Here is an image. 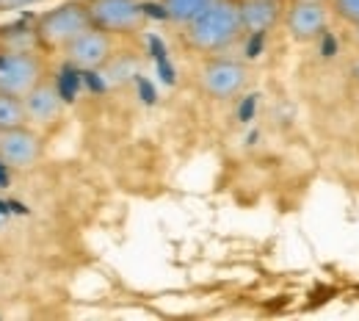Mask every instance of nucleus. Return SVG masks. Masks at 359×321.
Returning a JSON list of instances; mask_svg holds the SVG:
<instances>
[{
    "label": "nucleus",
    "mask_w": 359,
    "mask_h": 321,
    "mask_svg": "<svg viewBox=\"0 0 359 321\" xmlns=\"http://www.w3.org/2000/svg\"><path fill=\"white\" fill-rule=\"evenodd\" d=\"M241 37V0H213L202 14H196L188 25L180 28L182 45L202 58L222 55L238 45Z\"/></svg>",
    "instance_id": "f257e3e1"
},
{
    "label": "nucleus",
    "mask_w": 359,
    "mask_h": 321,
    "mask_svg": "<svg viewBox=\"0 0 359 321\" xmlns=\"http://www.w3.org/2000/svg\"><path fill=\"white\" fill-rule=\"evenodd\" d=\"M89 28L91 20L83 0H64V3L42 11L31 25L34 42L42 50H55V53H61L75 37H81Z\"/></svg>",
    "instance_id": "f03ea898"
},
{
    "label": "nucleus",
    "mask_w": 359,
    "mask_h": 321,
    "mask_svg": "<svg viewBox=\"0 0 359 321\" xmlns=\"http://www.w3.org/2000/svg\"><path fill=\"white\" fill-rule=\"evenodd\" d=\"M252 84V67L241 58H229L226 53L222 55H208L196 67V86L199 92L210 100L229 103L238 100Z\"/></svg>",
    "instance_id": "7ed1b4c3"
},
{
    "label": "nucleus",
    "mask_w": 359,
    "mask_h": 321,
    "mask_svg": "<svg viewBox=\"0 0 359 321\" xmlns=\"http://www.w3.org/2000/svg\"><path fill=\"white\" fill-rule=\"evenodd\" d=\"M47 75V58L34 47L6 45L0 53V92L25 97Z\"/></svg>",
    "instance_id": "20e7f679"
},
{
    "label": "nucleus",
    "mask_w": 359,
    "mask_h": 321,
    "mask_svg": "<svg viewBox=\"0 0 359 321\" xmlns=\"http://www.w3.org/2000/svg\"><path fill=\"white\" fill-rule=\"evenodd\" d=\"M89 11L91 28H100L111 37H133L147 22L144 0H83Z\"/></svg>",
    "instance_id": "39448f33"
},
{
    "label": "nucleus",
    "mask_w": 359,
    "mask_h": 321,
    "mask_svg": "<svg viewBox=\"0 0 359 321\" xmlns=\"http://www.w3.org/2000/svg\"><path fill=\"white\" fill-rule=\"evenodd\" d=\"M329 22H332L329 0H285L282 28L293 42L310 45L320 39L329 31Z\"/></svg>",
    "instance_id": "423d86ee"
},
{
    "label": "nucleus",
    "mask_w": 359,
    "mask_h": 321,
    "mask_svg": "<svg viewBox=\"0 0 359 321\" xmlns=\"http://www.w3.org/2000/svg\"><path fill=\"white\" fill-rule=\"evenodd\" d=\"M45 158V133L22 125L0 133V164L11 172H31Z\"/></svg>",
    "instance_id": "0eeeda50"
},
{
    "label": "nucleus",
    "mask_w": 359,
    "mask_h": 321,
    "mask_svg": "<svg viewBox=\"0 0 359 321\" xmlns=\"http://www.w3.org/2000/svg\"><path fill=\"white\" fill-rule=\"evenodd\" d=\"M114 53H116V37H111L100 28H89L61 50V58L72 70L94 72V70H102L114 58Z\"/></svg>",
    "instance_id": "6e6552de"
},
{
    "label": "nucleus",
    "mask_w": 359,
    "mask_h": 321,
    "mask_svg": "<svg viewBox=\"0 0 359 321\" xmlns=\"http://www.w3.org/2000/svg\"><path fill=\"white\" fill-rule=\"evenodd\" d=\"M22 105H25V117H28V125L47 133L50 128H55L64 117V97H61V89L55 84L53 75H47L45 81H39L31 92L22 97Z\"/></svg>",
    "instance_id": "1a4fd4ad"
},
{
    "label": "nucleus",
    "mask_w": 359,
    "mask_h": 321,
    "mask_svg": "<svg viewBox=\"0 0 359 321\" xmlns=\"http://www.w3.org/2000/svg\"><path fill=\"white\" fill-rule=\"evenodd\" d=\"M285 0H241L243 37H266L282 25Z\"/></svg>",
    "instance_id": "9d476101"
},
{
    "label": "nucleus",
    "mask_w": 359,
    "mask_h": 321,
    "mask_svg": "<svg viewBox=\"0 0 359 321\" xmlns=\"http://www.w3.org/2000/svg\"><path fill=\"white\" fill-rule=\"evenodd\" d=\"M213 0H158V8L163 11V17L172 22V25H188L196 14H202Z\"/></svg>",
    "instance_id": "9b49d317"
},
{
    "label": "nucleus",
    "mask_w": 359,
    "mask_h": 321,
    "mask_svg": "<svg viewBox=\"0 0 359 321\" xmlns=\"http://www.w3.org/2000/svg\"><path fill=\"white\" fill-rule=\"evenodd\" d=\"M22 125H28L22 97L0 92V133L3 131H14V128H22Z\"/></svg>",
    "instance_id": "f8f14e48"
},
{
    "label": "nucleus",
    "mask_w": 359,
    "mask_h": 321,
    "mask_svg": "<svg viewBox=\"0 0 359 321\" xmlns=\"http://www.w3.org/2000/svg\"><path fill=\"white\" fill-rule=\"evenodd\" d=\"M329 8H332V17H337L348 28L359 25V0H329Z\"/></svg>",
    "instance_id": "ddd939ff"
},
{
    "label": "nucleus",
    "mask_w": 359,
    "mask_h": 321,
    "mask_svg": "<svg viewBox=\"0 0 359 321\" xmlns=\"http://www.w3.org/2000/svg\"><path fill=\"white\" fill-rule=\"evenodd\" d=\"M34 3H42V0H0V11H6V8H25V6H34Z\"/></svg>",
    "instance_id": "4468645a"
},
{
    "label": "nucleus",
    "mask_w": 359,
    "mask_h": 321,
    "mask_svg": "<svg viewBox=\"0 0 359 321\" xmlns=\"http://www.w3.org/2000/svg\"><path fill=\"white\" fill-rule=\"evenodd\" d=\"M351 42H354V47L359 50V25H351Z\"/></svg>",
    "instance_id": "2eb2a0df"
},
{
    "label": "nucleus",
    "mask_w": 359,
    "mask_h": 321,
    "mask_svg": "<svg viewBox=\"0 0 359 321\" xmlns=\"http://www.w3.org/2000/svg\"><path fill=\"white\" fill-rule=\"evenodd\" d=\"M3 47H6V39H3V37H0V53H3Z\"/></svg>",
    "instance_id": "dca6fc26"
}]
</instances>
